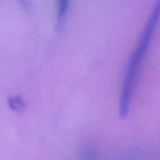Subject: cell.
Here are the masks:
<instances>
[{
	"instance_id": "1",
	"label": "cell",
	"mask_w": 160,
	"mask_h": 160,
	"mask_svg": "<svg viewBox=\"0 0 160 160\" xmlns=\"http://www.w3.org/2000/svg\"><path fill=\"white\" fill-rule=\"evenodd\" d=\"M160 21V0H157L155 3L150 18L148 19L141 37L138 42V45L132 54V57L129 60L126 72L124 73L122 87L120 97V107L119 113L122 119H124L130 109V104L132 100V95L134 92L136 81L138 79V74L139 72V67L141 62L149 49L151 42L152 40L153 34L157 28V26Z\"/></svg>"
},
{
	"instance_id": "2",
	"label": "cell",
	"mask_w": 160,
	"mask_h": 160,
	"mask_svg": "<svg viewBox=\"0 0 160 160\" xmlns=\"http://www.w3.org/2000/svg\"><path fill=\"white\" fill-rule=\"evenodd\" d=\"M56 1H57V18L58 24H60L66 16L70 4V0H56Z\"/></svg>"
},
{
	"instance_id": "3",
	"label": "cell",
	"mask_w": 160,
	"mask_h": 160,
	"mask_svg": "<svg viewBox=\"0 0 160 160\" xmlns=\"http://www.w3.org/2000/svg\"><path fill=\"white\" fill-rule=\"evenodd\" d=\"M8 104L9 107L16 112L22 111L26 108V103L20 96H12L8 98Z\"/></svg>"
}]
</instances>
